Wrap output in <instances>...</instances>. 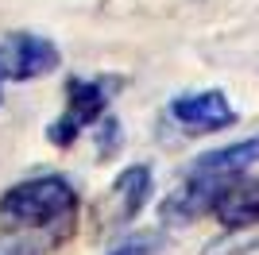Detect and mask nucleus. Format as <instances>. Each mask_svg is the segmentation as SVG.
Returning a JSON list of instances; mask_svg holds the SVG:
<instances>
[{"instance_id": "1", "label": "nucleus", "mask_w": 259, "mask_h": 255, "mask_svg": "<svg viewBox=\"0 0 259 255\" xmlns=\"http://www.w3.org/2000/svg\"><path fill=\"white\" fill-rule=\"evenodd\" d=\"M77 212V190L58 174L16 182L0 197L4 232H54V224H70Z\"/></svg>"}, {"instance_id": "2", "label": "nucleus", "mask_w": 259, "mask_h": 255, "mask_svg": "<svg viewBox=\"0 0 259 255\" xmlns=\"http://www.w3.org/2000/svg\"><path fill=\"white\" fill-rule=\"evenodd\" d=\"M108 93H112V81H101V77H70L66 81V112L51 124L47 139L58 143V147H70L85 128L101 124Z\"/></svg>"}, {"instance_id": "3", "label": "nucleus", "mask_w": 259, "mask_h": 255, "mask_svg": "<svg viewBox=\"0 0 259 255\" xmlns=\"http://www.w3.org/2000/svg\"><path fill=\"white\" fill-rule=\"evenodd\" d=\"M58 62H62L58 47L51 39H43V35H35V31H12L0 42V66H4V77H12V81L43 77Z\"/></svg>"}, {"instance_id": "4", "label": "nucleus", "mask_w": 259, "mask_h": 255, "mask_svg": "<svg viewBox=\"0 0 259 255\" xmlns=\"http://www.w3.org/2000/svg\"><path fill=\"white\" fill-rule=\"evenodd\" d=\"M170 116L186 128V132H221L236 120L232 105H228V97L221 89H201V93H178L170 101Z\"/></svg>"}, {"instance_id": "5", "label": "nucleus", "mask_w": 259, "mask_h": 255, "mask_svg": "<svg viewBox=\"0 0 259 255\" xmlns=\"http://www.w3.org/2000/svg\"><path fill=\"white\" fill-rule=\"evenodd\" d=\"M217 221L228 232H244L251 224H259V178H225L213 201Z\"/></svg>"}, {"instance_id": "6", "label": "nucleus", "mask_w": 259, "mask_h": 255, "mask_svg": "<svg viewBox=\"0 0 259 255\" xmlns=\"http://www.w3.org/2000/svg\"><path fill=\"white\" fill-rule=\"evenodd\" d=\"M147 197H151V170L147 166H128V170H120V178L112 182V190H108L105 205H101V217H105V224H112V228H124V224L147 205Z\"/></svg>"}, {"instance_id": "7", "label": "nucleus", "mask_w": 259, "mask_h": 255, "mask_svg": "<svg viewBox=\"0 0 259 255\" xmlns=\"http://www.w3.org/2000/svg\"><path fill=\"white\" fill-rule=\"evenodd\" d=\"M251 162H259V136H248L240 143H228V147H217L209 155H201L190 166V174L194 178H240Z\"/></svg>"}, {"instance_id": "8", "label": "nucleus", "mask_w": 259, "mask_h": 255, "mask_svg": "<svg viewBox=\"0 0 259 255\" xmlns=\"http://www.w3.org/2000/svg\"><path fill=\"white\" fill-rule=\"evenodd\" d=\"M251 251H259V224H251L244 232H225L205 247V255H251Z\"/></svg>"}, {"instance_id": "9", "label": "nucleus", "mask_w": 259, "mask_h": 255, "mask_svg": "<svg viewBox=\"0 0 259 255\" xmlns=\"http://www.w3.org/2000/svg\"><path fill=\"white\" fill-rule=\"evenodd\" d=\"M162 247V232H136V236H124L108 255H159Z\"/></svg>"}, {"instance_id": "10", "label": "nucleus", "mask_w": 259, "mask_h": 255, "mask_svg": "<svg viewBox=\"0 0 259 255\" xmlns=\"http://www.w3.org/2000/svg\"><path fill=\"white\" fill-rule=\"evenodd\" d=\"M93 136H97V151H101V159H108L112 151L124 143V132H120V120H112V116H105L97 128H93Z\"/></svg>"}, {"instance_id": "11", "label": "nucleus", "mask_w": 259, "mask_h": 255, "mask_svg": "<svg viewBox=\"0 0 259 255\" xmlns=\"http://www.w3.org/2000/svg\"><path fill=\"white\" fill-rule=\"evenodd\" d=\"M0 85H4V66H0Z\"/></svg>"}]
</instances>
